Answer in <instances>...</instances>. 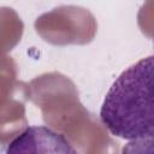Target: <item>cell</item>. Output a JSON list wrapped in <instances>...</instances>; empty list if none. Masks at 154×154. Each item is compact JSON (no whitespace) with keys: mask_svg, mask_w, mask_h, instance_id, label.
<instances>
[{"mask_svg":"<svg viewBox=\"0 0 154 154\" xmlns=\"http://www.w3.org/2000/svg\"><path fill=\"white\" fill-rule=\"evenodd\" d=\"M100 119L113 136L126 141L154 136V54L117 77L102 101Z\"/></svg>","mask_w":154,"mask_h":154,"instance_id":"cell-1","label":"cell"},{"mask_svg":"<svg viewBox=\"0 0 154 154\" xmlns=\"http://www.w3.org/2000/svg\"><path fill=\"white\" fill-rule=\"evenodd\" d=\"M5 154H78L60 132L45 125L24 129L6 147Z\"/></svg>","mask_w":154,"mask_h":154,"instance_id":"cell-2","label":"cell"},{"mask_svg":"<svg viewBox=\"0 0 154 154\" xmlns=\"http://www.w3.org/2000/svg\"><path fill=\"white\" fill-rule=\"evenodd\" d=\"M120 154H154V136L129 141Z\"/></svg>","mask_w":154,"mask_h":154,"instance_id":"cell-3","label":"cell"}]
</instances>
